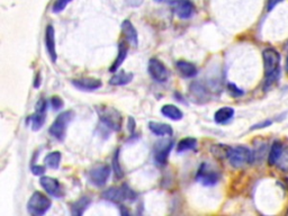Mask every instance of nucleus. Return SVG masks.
Masks as SVG:
<instances>
[{
    "instance_id": "obj_40",
    "label": "nucleus",
    "mask_w": 288,
    "mask_h": 216,
    "mask_svg": "<svg viewBox=\"0 0 288 216\" xmlns=\"http://www.w3.org/2000/svg\"><path fill=\"white\" fill-rule=\"evenodd\" d=\"M120 209H121V214L122 215H128V214H130V212H128V210L126 209V207L124 206V205L120 204Z\"/></svg>"
},
{
    "instance_id": "obj_34",
    "label": "nucleus",
    "mask_w": 288,
    "mask_h": 216,
    "mask_svg": "<svg viewBox=\"0 0 288 216\" xmlns=\"http://www.w3.org/2000/svg\"><path fill=\"white\" fill-rule=\"evenodd\" d=\"M32 172L35 176H42L45 172V167L44 166H40V164H36V166L32 167Z\"/></svg>"
},
{
    "instance_id": "obj_14",
    "label": "nucleus",
    "mask_w": 288,
    "mask_h": 216,
    "mask_svg": "<svg viewBox=\"0 0 288 216\" xmlns=\"http://www.w3.org/2000/svg\"><path fill=\"white\" fill-rule=\"evenodd\" d=\"M171 5L174 14L180 19H189L195 13V7L190 0H174Z\"/></svg>"
},
{
    "instance_id": "obj_4",
    "label": "nucleus",
    "mask_w": 288,
    "mask_h": 216,
    "mask_svg": "<svg viewBox=\"0 0 288 216\" xmlns=\"http://www.w3.org/2000/svg\"><path fill=\"white\" fill-rule=\"evenodd\" d=\"M228 160L234 168H242L246 164H250L255 160V153L250 149L243 146H236L229 149Z\"/></svg>"
},
{
    "instance_id": "obj_18",
    "label": "nucleus",
    "mask_w": 288,
    "mask_h": 216,
    "mask_svg": "<svg viewBox=\"0 0 288 216\" xmlns=\"http://www.w3.org/2000/svg\"><path fill=\"white\" fill-rule=\"evenodd\" d=\"M122 32L124 34L125 39L128 43L133 46H137L138 44V35H137V30L135 29L134 25L132 24L131 20H124L122 23Z\"/></svg>"
},
{
    "instance_id": "obj_38",
    "label": "nucleus",
    "mask_w": 288,
    "mask_h": 216,
    "mask_svg": "<svg viewBox=\"0 0 288 216\" xmlns=\"http://www.w3.org/2000/svg\"><path fill=\"white\" fill-rule=\"evenodd\" d=\"M143 2H144V0H126L127 5H128V6H131V7L141 6Z\"/></svg>"
},
{
    "instance_id": "obj_41",
    "label": "nucleus",
    "mask_w": 288,
    "mask_h": 216,
    "mask_svg": "<svg viewBox=\"0 0 288 216\" xmlns=\"http://www.w3.org/2000/svg\"><path fill=\"white\" fill-rule=\"evenodd\" d=\"M286 71L288 72V55H287V59H286Z\"/></svg>"
},
{
    "instance_id": "obj_30",
    "label": "nucleus",
    "mask_w": 288,
    "mask_h": 216,
    "mask_svg": "<svg viewBox=\"0 0 288 216\" xmlns=\"http://www.w3.org/2000/svg\"><path fill=\"white\" fill-rule=\"evenodd\" d=\"M277 166L279 167L280 170L288 172V148L282 150V153H281V156L279 158V160H278V162H277Z\"/></svg>"
},
{
    "instance_id": "obj_11",
    "label": "nucleus",
    "mask_w": 288,
    "mask_h": 216,
    "mask_svg": "<svg viewBox=\"0 0 288 216\" xmlns=\"http://www.w3.org/2000/svg\"><path fill=\"white\" fill-rule=\"evenodd\" d=\"M46 110H48V102L44 98H41L35 106L34 114L30 115L26 123L30 124L33 131H40L43 127L46 120Z\"/></svg>"
},
{
    "instance_id": "obj_13",
    "label": "nucleus",
    "mask_w": 288,
    "mask_h": 216,
    "mask_svg": "<svg viewBox=\"0 0 288 216\" xmlns=\"http://www.w3.org/2000/svg\"><path fill=\"white\" fill-rule=\"evenodd\" d=\"M40 184L45 192L50 195V196L55 197V198H60L63 196V190H62V187H61L60 183L58 182V179L48 177V176H45V177L43 176L40 179Z\"/></svg>"
},
{
    "instance_id": "obj_6",
    "label": "nucleus",
    "mask_w": 288,
    "mask_h": 216,
    "mask_svg": "<svg viewBox=\"0 0 288 216\" xmlns=\"http://www.w3.org/2000/svg\"><path fill=\"white\" fill-rule=\"evenodd\" d=\"M74 116L75 113L72 111H65L63 113H61V114L55 118V121L52 123V125L50 126L49 128L50 134L55 137L56 140L63 141L65 137L66 128H68L70 122L74 120Z\"/></svg>"
},
{
    "instance_id": "obj_32",
    "label": "nucleus",
    "mask_w": 288,
    "mask_h": 216,
    "mask_svg": "<svg viewBox=\"0 0 288 216\" xmlns=\"http://www.w3.org/2000/svg\"><path fill=\"white\" fill-rule=\"evenodd\" d=\"M228 91H229V94L232 97H241L244 94L243 90L240 89L239 87L236 86V85H234V84H229L228 85Z\"/></svg>"
},
{
    "instance_id": "obj_26",
    "label": "nucleus",
    "mask_w": 288,
    "mask_h": 216,
    "mask_svg": "<svg viewBox=\"0 0 288 216\" xmlns=\"http://www.w3.org/2000/svg\"><path fill=\"white\" fill-rule=\"evenodd\" d=\"M197 147V140L195 137H185L177 144V152L183 153L186 151H193Z\"/></svg>"
},
{
    "instance_id": "obj_22",
    "label": "nucleus",
    "mask_w": 288,
    "mask_h": 216,
    "mask_svg": "<svg viewBox=\"0 0 288 216\" xmlns=\"http://www.w3.org/2000/svg\"><path fill=\"white\" fill-rule=\"evenodd\" d=\"M235 112L232 107H221L219 111L215 112L214 121L218 124H226L234 117Z\"/></svg>"
},
{
    "instance_id": "obj_7",
    "label": "nucleus",
    "mask_w": 288,
    "mask_h": 216,
    "mask_svg": "<svg viewBox=\"0 0 288 216\" xmlns=\"http://www.w3.org/2000/svg\"><path fill=\"white\" fill-rule=\"evenodd\" d=\"M189 99L195 104L203 105L212 98V90L207 88V86L202 81H194L189 86Z\"/></svg>"
},
{
    "instance_id": "obj_21",
    "label": "nucleus",
    "mask_w": 288,
    "mask_h": 216,
    "mask_svg": "<svg viewBox=\"0 0 288 216\" xmlns=\"http://www.w3.org/2000/svg\"><path fill=\"white\" fill-rule=\"evenodd\" d=\"M134 78V75L132 72H126L124 70L117 71L114 76L110 79V85L112 86H125L128 85Z\"/></svg>"
},
{
    "instance_id": "obj_28",
    "label": "nucleus",
    "mask_w": 288,
    "mask_h": 216,
    "mask_svg": "<svg viewBox=\"0 0 288 216\" xmlns=\"http://www.w3.org/2000/svg\"><path fill=\"white\" fill-rule=\"evenodd\" d=\"M120 152L121 150L120 149H117L114 153V157H113V160H112V164H113V170L115 172V176L117 179H122L124 177V171H123V168L121 166V162H120Z\"/></svg>"
},
{
    "instance_id": "obj_8",
    "label": "nucleus",
    "mask_w": 288,
    "mask_h": 216,
    "mask_svg": "<svg viewBox=\"0 0 288 216\" xmlns=\"http://www.w3.org/2000/svg\"><path fill=\"white\" fill-rule=\"evenodd\" d=\"M221 173L206 162H203L200 164L196 173L197 182L206 187L214 186V185L219 183Z\"/></svg>"
},
{
    "instance_id": "obj_29",
    "label": "nucleus",
    "mask_w": 288,
    "mask_h": 216,
    "mask_svg": "<svg viewBox=\"0 0 288 216\" xmlns=\"http://www.w3.org/2000/svg\"><path fill=\"white\" fill-rule=\"evenodd\" d=\"M230 147H226L224 144H215L210 149V152L213 153V156L218 159H228Z\"/></svg>"
},
{
    "instance_id": "obj_25",
    "label": "nucleus",
    "mask_w": 288,
    "mask_h": 216,
    "mask_svg": "<svg viewBox=\"0 0 288 216\" xmlns=\"http://www.w3.org/2000/svg\"><path fill=\"white\" fill-rule=\"evenodd\" d=\"M282 150H284V147H282V144L279 141H275L272 143L268 154V163L270 166H275V164H277L282 153Z\"/></svg>"
},
{
    "instance_id": "obj_35",
    "label": "nucleus",
    "mask_w": 288,
    "mask_h": 216,
    "mask_svg": "<svg viewBox=\"0 0 288 216\" xmlns=\"http://www.w3.org/2000/svg\"><path fill=\"white\" fill-rule=\"evenodd\" d=\"M271 123L272 122L270 120L264 121L262 123H259V124H256L255 126H252L251 130H259V128H264V127H267V126H270Z\"/></svg>"
},
{
    "instance_id": "obj_27",
    "label": "nucleus",
    "mask_w": 288,
    "mask_h": 216,
    "mask_svg": "<svg viewBox=\"0 0 288 216\" xmlns=\"http://www.w3.org/2000/svg\"><path fill=\"white\" fill-rule=\"evenodd\" d=\"M61 158H62V156H61L60 151L50 152L44 159L45 166L49 167L50 169H58L61 163Z\"/></svg>"
},
{
    "instance_id": "obj_20",
    "label": "nucleus",
    "mask_w": 288,
    "mask_h": 216,
    "mask_svg": "<svg viewBox=\"0 0 288 216\" xmlns=\"http://www.w3.org/2000/svg\"><path fill=\"white\" fill-rule=\"evenodd\" d=\"M149 128L157 136H171L173 134L172 127L169 124H166V123L150 122L149 123Z\"/></svg>"
},
{
    "instance_id": "obj_3",
    "label": "nucleus",
    "mask_w": 288,
    "mask_h": 216,
    "mask_svg": "<svg viewBox=\"0 0 288 216\" xmlns=\"http://www.w3.org/2000/svg\"><path fill=\"white\" fill-rule=\"evenodd\" d=\"M96 112L98 114L99 121L104 124L107 128L112 131L120 132L123 125V117L121 113L114 107L100 105L96 107Z\"/></svg>"
},
{
    "instance_id": "obj_5",
    "label": "nucleus",
    "mask_w": 288,
    "mask_h": 216,
    "mask_svg": "<svg viewBox=\"0 0 288 216\" xmlns=\"http://www.w3.org/2000/svg\"><path fill=\"white\" fill-rule=\"evenodd\" d=\"M51 206H52V200L46 196L45 194L35 192L28 200L27 210L33 216H42L49 212Z\"/></svg>"
},
{
    "instance_id": "obj_15",
    "label": "nucleus",
    "mask_w": 288,
    "mask_h": 216,
    "mask_svg": "<svg viewBox=\"0 0 288 216\" xmlns=\"http://www.w3.org/2000/svg\"><path fill=\"white\" fill-rule=\"evenodd\" d=\"M44 42L51 61H52L53 63H55L56 60H58V54H56V46H55V30L52 25H48V27L45 29Z\"/></svg>"
},
{
    "instance_id": "obj_19",
    "label": "nucleus",
    "mask_w": 288,
    "mask_h": 216,
    "mask_svg": "<svg viewBox=\"0 0 288 216\" xmlns=\"http://www.w3.org/2000/svg\"><path fill=\"white\" fill-rule=\"evenodd\" d=\"M176 66L178 72L184 77V78H194V77L197 76L198 74L197 66L192 62H188V61L185 60L177 61Z\"/></svg>"
},
{
    "instance_id": "obj_17",
    "label": "nucleus",
    "mask_w": 288,
    "mask_h": 216,
    "mask_svg": "<svg viewBox=\"0 0 288 216\" xmlns=\"http://www.w3.org/2000/svg\"><path fill=\"white\" fill-rule=\"evenodd\" d=\"M128 42L126 41H122V42H120V44H118V52H117V56H116V59L114 62H113V64L111 65V68H110V72H112V74H115V72L118 71V69L121 68V65L124 63V61L126 60L127 58V53H128Z\"/></svg>"
},
{
    "instance_id": "obj_39",
    "label": "nucleus",
    "mask_w": 288,
    "mask_h": 216,
    "mask_svg": "<svg viewBox=\"0 0 288 216\" xmlns=\"http://www.w3.org/2000/svg\"><path fill=\"white\" fill-rule=\"evenodd\" d=\"M41 75L38 74V77L35 78V81H34V87L35 88H40V86H41Z\"/></svg>"
},
{
    "instance_id": "obj_37",
    "label": "nucleus",
    "mask_w": 288,
    "mask_h": 216,
    "mask_svg": "<svg viewBox=\"0 0 288 216\" xmlns=\"http://www.w3.org/2000/svg\"><path fill=\"white\" fill-rule=\"evenodd\" d=\"M127 126H128V131H130L131 134H133V133H134V131H135V126H136V123H135L134 120H133V117H128Z\"/></svg>"
},
{
    "instance_id": "obj_9",
    "label": "nucleus",
    "mask_w": 288,
    "mask_h": 216,
    "mask_svg": "<svg viewBox=\"0 0 288 216\" xmlns=\"http://www.w3.org/2000/svg\"><path fill=\"white\" fill-rule=\"evenodd\" d=\"M173 148L172 140H162L156 143L153 148V159L157 166L164 167L168 163L169 156Z\"/></svg>"
},
{
    "instance_id": "obj_31",
    "label": "nucleus",
    "mask_w": 288,
    "mask_h": 216,
    "mask_svg": "<svg viewBox=\"0 0 288 216\" xmlns=\"http://www.w3.org/2000/svg\"><path fill=\"white\" fill-rule=\"evenodd\" d=\"M74 0H55V3L53 4L52 7V12L53 13H61L62 10H64L66 8V6Z\"/></svg>"
},
{
    "instance_id": "obj_16",
    "label": "nucleus",
    "mask_w": 288,
    "mask_h": 216,
    "mask_svg": "<svg viewBox=\"0 0 288 216\" xmlns=\"http://www.w3.org/2000/svg\"><path fill=\"white\" fill-rule=\"evenodd\" d=\"M71 84L74 85L77 89L82 91H95L99 89L102 86V82L99 79L95 78H80L71 80Z\"/></svg>"
},
{
    "instance_id": "obj_23",
    "label": "nucleus",
    "mask_w": 288,
    "mask_h": 216,
    "mask_svg": "<svg viewBox=\"0 0 288 216\" xmlns=\"http://www.w3.org/2000/svg\"><path fill=\"white\" fill-rule=\"evenodd\" d=\"M91 198L88 196H82L78 200H76L74 204H71V214L75 216H81L87 208L90 206Z\"/></svg>"
},
{
    "instance_id": "obj_10",
    "label": "nucleus",
    "mask_w": 288,
    "mask_h": 216,
    "mask_svg": "<svg viewBox=\"0 0 288 216\" xmlns=\"http://www.w3.org/2000/svg\"><path fill=\"white\" fill-rule=\"evenodd\" d=\"M112 169L108 164H98L91 168L88 173L89 182L96 187H104L111 177Z\"/></svg>"
},
{
    "instance_id": "obj_42",
    "label": "nucleus",
    "mask_w": 288,
    "mask_h": 216,
    "mask_svg": "<svg viewBox=\"0 0 288 216\" xmlns=\"http://www.w3.org/2000/svg\"><path fill=\"white\" fill-rule=\"evenodd\" d=\"M286 214H287V215H288V210H287V213H286Z\"/></svg>"
},
{
    "instance_id": "obj_12",
    "label": "nucleus",
    "mask_w": 288,
    "mask_h": 216,
    "mask_svg": "<svg viewBox=\"0 0 288 216\" xmlns=\"http://www.w3.org/2000/svg\"><path fill=\"white\" fill-rule=\"evenodd\" d=\"M148 71L150 74L151 78L157 82H160V84H163V82L168 81L169 79V71L167 66L158 59H151L149 61Z\"/></svg>"
},
{
    "instance_id": "obj_2",
    "label": "nucleus",
    "mask_w": 288,
    "mask_h": 216,
    "mask_svg": "<svg viewBox=\"0 0 288 216\" xmlns=\"http://www.w3.org/2000/svg\"><path fill=\"white\" fill-rule=\"evenodd\" d=\"M101 197L107 202L120 205L123 202H134L137 194L127 184H123L120 187H111L104 190Z\"/></svg>"
},
{
    "instance_id": "obj_1",
    "label": "nucleus",
    "mask_w": 288,
    "mask_h": 216,
    "mask_svg": "<svg viewBox=\"0 0 288 216\" xmlns=\"http://www.w3.org/2000/svg\"><path fill=\"white\" fill-rule=\"evenodd\" d=\"M265 69V89H268L279 79L280 76V54L277 50L268 48L262 52Z\"/></svg>"
},
{
    "instance_id": "obj_24",
    "label": "nucleus",
    "mask_w": 288,
    "mask_h": 216,
    "mask_svg": "<svg viewBox=\"0 0 288 216\" xmlns=\"http://www.w3.org/2000/svg\"><path fill=\"white\" fill-rule=\"evenodd\" d=\"M161 114L171 121H180V120H183V117H184L183 111L180 110L179 107L171 105V104H167V105L162 106Z\"/></svg>"
},
{
    "instance_id": "obj_43",
    "label": "nucleus",
    "mask_w": 288,
    "mask_h": 216,
    "mask_svg": "<svg viewBox=\"0 0 288 216\" xmlns=\"http://www.w3.org/2000/svg\"><path fill=\"white\" fill-rule=\"evenodd\" d=\"M158 2H161V0H158Z\"/></svg>"
},
{
    "instance_id": "obj_33",
    "label": "nucleus",
    "mask_w": 288,
    "mask_h": 216,
    "mask_svg": "<svg viewBox=\"0 0 288 216\" xmlns=\"http://www.w3.org/2000/svg\"><path fill=\"white\" fill-rule=\"evenodd\" d=\"M63 105H64V102H63L62 99L60 98L59 96H53L52 98H51V106H52L54 111L61 110V108L63 107Z\"/></svg>"
},
{
    "instance_id": "obj_36",
    "label": "nucleus",
    "mask_w": 288,
    "mask_h": 216,
    "mask_svg": "<svg viewBox=\"0 0 288 216\" xmlns=\"http://www.w3.org/2000/svg\"><path fill=\"white\" fill-rule=\"evenodd\" d=\"M281 2H284V0H268V3H267V10L270 12V10L274 9Z\"/></svg>"
}]
</instances>
